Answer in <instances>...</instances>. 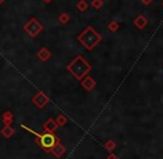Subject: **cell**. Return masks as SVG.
Wrapping results in <instances>:
<instances>
[{
	"instance_id": "obj_17",
	"label": "cell",
	"mask_w": 163,
	"mask_h": 159,
	"mask_svg": "<svg viewBox=\"0 0 163 159\" xmlns=\"http://www.w3.org/2000/svg\"><path fill=\"white\" fill-rule=\"evenodd\" d=\"M91 6L95 9H100L103 6V0H92Z\"/></svg>"
},
{
	"instance_id": "obj_6",
	"label": "cell",
	"mask_w": 163,
	"mask_h": 159,
	"mask_svg": "<svg viewBox=\"0 0 163 159\" xmlns=\"http://www.w3.org/2000/svg\"><path fill=\"white\" fill-rule=\"evenodd\" d=\"M95 85H97V82L91 77H87V76H86V77L81 79V86L86 90H92V89L95 87Z\"/></svg>"
},
{
	"instance_id": "obj_9",
	"label": "cell",
	"mask_w": 163,
	"mask_h": 159,
	"mask_svg": "<svg viewBox=\"0 0 163 159\" xmlns=\"http://www.w3.org/2000/svg\"><path fill=\"white\" fill-rule=\"evenodd\" d=\"M59 126L57 125V122H55V119H52V118H50V119H48L47 121H46V124L43 125V129L47 131V133H55V130H57V128H58Z\"/></svg>"
},
{
	"instance_id": "obj_13",
	"label": "cell",
	"mask_w": 163,
	"mask_h": 159,
	"mask_svg": "<svg viewBox=\"0 0 163 159\" xmlns=\"http://www.w3.org/2000/svg\"><path fill=\"white\" fill-rule=\"evenodd\" d=\"M88 7H89V5H88V2L86 0H80L79 2L77 3V9L79 11H81V12H84L88 9Z\"/></svg>"
},
{
	"instance_id": "obj_15",
	"label": "cell",
	"mask_w": 163,
	"mask_h": 159,
	"mask_svg": "<svg viewBox=\"0 0 163 159\" xmlns=\"http://www.w3.org/2000/svg\"><path fill=\"white\" fill-rule=\"evenodd\" d=\"M119 28H120V25H119V22H117V21H111L110 24L108 25V29L110 30L111 32H116Z\"/></svg>"
},
{
	"instance_id": "obj_20",
	"label": "cell",
	"mask_w": 163,
	"mask_h": 159,
	"mask_svg": "<svg viewBox=\"0 0 163 159\" xmlns=\"http://www.w3.org/2000/svg\"><path fill=\"white\" fill-rule=\"evenodd\" d=\"M51 1H52V0H43V2L45 3H50Z\"/></svg>"
},
{
	"instance_id": "obj_18",
	"label": "cell",
	"mask_w": 163,
	"mask_h": 159,
	"mask_svg": "<svg viewBox=\"0 0 163 159\" xmlns=\"http://www.w3.org/2000/svg\"><path fill=\"white\" fill-rule=\"evenodd\" d=\"M114 146H116V145H114L113 141H108V143H105V148L109 149V150H112V149L114 148Z\"/></svg>"
},
{
	"instance_id": "obj_3",
	"label": "cell",
	"mask_w": 163,
	"mask_h": 159,
	"mask_svg": "<svg viewBox=\"0 0 163 159\" xmlns=\"http://www.w3.org/2000/svg\"><path fill=\"white\" fill-rule=\"evenodd\" d=\"M24 32L29 34L30 37H37L42 31V25L36 18H31L29 21L24 26Z\"/></svg>"
},
{
	"instance_id": "obj_1",
	"label": "cell",
	"mask_w": 163,
	"mask_h": 159,
	"mask_svg": "<svg viewBox=\"0 0 163 159\" xmlns=\"http://www.w3.org/2000/svg\"><path fill=\"white\" fill-rule=\"evenodd\" d=\"M92 66L82 56H77L70 64L67 66V70L76 78L77 80H81L91 70Z\"/></svg>"
},
{
	"instance_id": "obj_5",
	"label": "cell",
	"mask_w": 163,
	"mask_h": 159,
	"mask_svg": "<svg viewBox=\"0 0 163 159\" xmlns=\"http://www.w3.org/2000/svg\"><path fill=\"white\" fill-rule=\"evenodd\" d=\"M32 102H33L34 105L38 107V108L42 109L48 102H49V97H48L45 93L39 91V93H37L36 95L33 96V98H32Z\"/></svg>"
},
{
	"instance_id": "obj_10",
	"label": "cell",
	"mask_w": 163,
	"mask_h": 159,
	"mask_svg": "<svg viewBox=\"0 0 163 159\" xmlns=\"http://www.w3.org/2000/svg\"><path fill=\"white\" fill-rule=\"evenodd\" d=\"M133 24L134 26L137 27V28H139V29H143L148 25V19L145 18L144 16H142V15H139V16L133 20Z\"/></svg>"
},
{
	"instance_id": "obj_7",
	"label": "cell",
	"mask_w": 163,
	"mask_h": 159,
	"mask_svg": "<svg viewBox=\"0 0 163 159\" xmlns=\"http://www.w3.org/2000/svg\"><path fill=\"white\" fill-rule=\"evenodd\" d=\"M50 151L52 152V155L55 157L60 158V157L62 156V155H64V152H66V148H64L59 141H57V143H55V146L50 149Z\"/></svg>"
},
{
	"instance_id": "obj_11",
	"label": "cell",
	"mask_w": 163,
	"mask_h": 159,
	"mask_svg": "<svg viewBox=\"0 0 163 159\" xmlns=\"http://www.w3.org/2000/svg\"><path fill=\"white\" fill-rule=\"evenodd\" d=\"M13 120V115L11 111H6L5 114L2 115V121L5 125H10Z\"/></svg>"
},
{
	"instance_id": "obj_12",
	"label": "cell",
	"mask_w": 163,
	"mask_h": 159,
	"mask_svg": "<svg viewBox=\"0 0 163 159\" xmlns=\"http://www.w3.org/2000/svg\"><path fill=\"white\" fill-rule=\"evenodd\" d=\"M1 134L5 138H10L13 135V129L10 127V125H6L5 128L1 130Z\"/></svg>"
},
{
	"instance_id": "obj_4",
	"label": "cell",
	"mask_w": 163,
	"mask_h": 159,
	"mask_svg": "<svg viewBox=\"0 0 163 159\" xmlns=\"http://www.w3.org/2000/svg\"><path fill=\"white\" fill-rule=\"evenodd\" d=\"M38 138H39L40 146L45 149H51L55 146V143L58 141V139L51 133H42Z\"/></svg>"
},
{
	"instance_id": "obj_22",
	"label": "cell",
	"mask_w": 163,
	"mask_h": 159,
	"mask_svg": "<svg viewBox=\"0 0 163 159\" xmlns=\"http://www.w3.org/2000/svg\"><path fill=\"white\" fill-rule=\"evenodd\" d=\"M3 1H5V0H0V5H1V3H2Z\"/></svg>"
},
{
	"instance_id": "obj_2",
	"label": "cell",
	"mask_w": 163,
	"mask_h": 159,
	"mask_svg": "<svg viewBox=\"0 0 163 159\" xmlns=\"http://www.w3.org/2000/svg\"><path fill=\"white\" fill-rule=\"evenodd\" d=\"M102 40V37L99 32L95 30V28L91 26H88L81 34L78 36V41L87 50H92L98 43Z\"/></svg>"
},
{
	"instance_id": "obj_8",
	"label": "cell",
	"mask_w": 163,
	"mask_h": 159,
	"mask_svg": "<svg viewBox=\"0 0 163 159\" xmlns=\"http://www.w3.org/2000/svg\"><path fill=\"white\" fill-rule=\"evenodd\" d=\"M51 56H52V53H51V51L49 50L48 48H46V47H42L41 49H40V50L37 52L38 59H40L41 61H47V60H49V59L51 58Z\"/></svg>"
},
{
	"instance_id": "obj_23",
	"label": "cell",
	"mask_w": 163,
	"mask_h": 159,
	"mask_svg": "<svg viewBox=\"0 0 163 159\" xmlns=\"http://www.w3.org/2000/svg\"><path fill=\"white\" fill-rule=\"evenodd\" d=\"M162 6H163V5H162Z\"/></svg>"
},
{
	"instance_id": "obj_14",
	"label": "cell",
	"mask_w": 163,
	"mask_h": 159,
	"mask_svg": "<svg viewBox=\"0 0 163 159\" xmlns=\"http://www.w3.org/2000/svg\"><path fill=\"white\" fill-rule=\"evenodd\" d=\"M58 19H59V22H60L61 25H66L70 21V16H69L67 12H62L60 16H59Z\"/></svg>"
},
{
	"instance_id": "obj_19",
	"label": "cell",
	"mask_w": 163,
	"mask_h": 159,
	"mask_svg": "<svg viewBox=\"0 0 163 159\" xmlns=\"http://www.w3.org/2000/svg\"><path fill=\"white\" fill-rule=\"evenodd\" d=\"M153 0H142V2H143V5H145V6H148V5H150L151 2H152Z\"/></svg>"
},
{
	"instance_id": "obj_21",
	"label": "cell",
	"mask_w": 163,
	"mask_h": 159,
	"mask_svg": "<svg viewBox=\"0 0 163 159\" xmlns=\"http://www.w3.org/2000/svg\"><path fill=\"white\" fill-rule=\"evenodd\" d=\"M108 159H116V157H114V156H110Z\"/></svg>"
},
{
	"instance_id": "obj_16",
	"label": "cell",
	"mask_w": 163,
	"mask_h": 159,
	"mask_svg": "<svg viewBox=\"0 0 163 159\" xmlns=\"http://www.w3.org/2000/svg\"><path fill=\"white\" fill-rule=\"evenodd\" d=\"M55 122H57V125L59 126V127H61V126L66 125L67 122V118L63 115H60V116H58V118L55 119Z\"/></svg>"
}]
</instances>
